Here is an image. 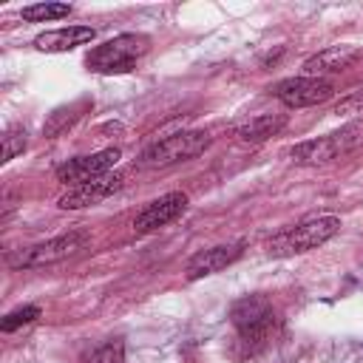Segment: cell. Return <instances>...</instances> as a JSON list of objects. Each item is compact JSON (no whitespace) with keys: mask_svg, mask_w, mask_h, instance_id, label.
<instances>
[{"mask_svg":"<svg viewBox=\"0 0 363 363\" xmlns=\"http://www.w3.org/2000/svg\"><path fill=\"white\" fill-rule=\"evenodd\" d=\"M37 318H40V306L28 303V306H20V309L9 312V315L3 318V323H0V329H3V332H14L17 326H23V323H31V320H37Z\"/></svg>","mask_w":363,"mask_h":363,"instance_id":"d6986e66","label":"cell"},{"mask_svg":"<svg viewBox=\"0 0 363 363\" xmlns=\"http://www.w3.org/2000/svg\"><path fill=\"white\" fill-rule=\"evenodd\" d=\"M125 176L122 173H105V176H96L91 182H82L77 187H71L65 196H60V207L62 210H82V207H91L108 196H113L119 187H122Z\"/></svg>","mask_w":363,"mask_h":363,"instance_id":"30bf717a","label":"cell"},{"mask_svg":"<svg viewBox=\"0 0 363 363\" xmlns=\"http://www.w3.org/2000/svg\"><path fill=\"white\" fill-rule=\"evenodd\" d=\"M91 108V102L88 99H82V102H74V105H68V108H57L51 116H48V122L43 125V133L45 136H57V133H62L74 119H79L82 116V111H88Z\"/></svg>","mask_w":363,"mask_h":363,"instance_id":"9a60e30c","label":"cell"},{"mask_svg":"<svg viewBox=\"0 0 363 363\" xmlns=\"http://www.w3.org/2000/svg\"><path fill=\"white\" fill-rule=\"evenodd\" d=\"M119 156H122L119 147H105V150H96V153H91V156H77V159L62 162V164L54 170V176H57V182L77 187V184L91 182V179H96V176H105V173L116 164Z\"/></svg>","mask_w":363,"mask_h":363,"instance_id":"ba28073f","label":"cell"},{"mask_svg":"<svg viewBox=\"0 0 363 363\" xmlns=\"http://www.w3.org/2000/svg\"><path fill=\"white\" fill-rule=\"evenodd\" d=\"M26 136H28V133H26L23 128H9V130L3 133V162H11L17 153L26 150V145H28Z\"/></svg>","mask_w":363,"mask_h":363,"instance_id":"ac0fdd59","label":"cell"},{"mask_svg":"<svg viewBox=\"0 0 363 363\" xmlns=\"http://www.w3.org/2000/svg\"><path fill=\"white\" fill-rule=\"evenodd\" d=\"M68 14H71L68 3H37V6L23 9V20H28V23H45V20H57V17H68Z\"/></svg>","mask_w":363,"mask_h":363,"instance_id":"e0dca14e","label":"cell"},{"mask_svg":"<svg viewBox=\"0 0 363 363\" xmlns=\"http://www.w3.org/2000/svg\"><path fill=\"white\" fill-rule=\"evenodd\" d=\"M88 241H91V235L85 230H74V233H65V235L31 244L26 250H17L14 255H9V267H14V269H34V267L57 264V261L79 255L88 247Z\"/></svg>","mask_w":363,"mask_h":363,"instance_id":"277c9868","label":"cell"},{"mask_svg":"<svg viewBox=\"0 0 363 363\" xmlns=\"http://www.w3.org/2000/svg\"><path fill=\"white\" fill-rule=\"evenodd\" d=\"M241 252H244V244H218V247L201 250V252H196V255L187 261L184 275H187V281H199V278H204V275H213V272L230 267L233 261L241 258Z\"/></svg>","mask_w":363,"mask_h":363,"instance_id":"8fae6325","label":"cell"},{"mask_svg":"<svg viewBox=\"0 0 363 363\" xmlns=\"http://www.w3.org/2000/svg\"><path fill=\"white\" fill-rule=\"evenodd\" d=\"M230 320L238 332V340L250 352H258L275 335V309L261 295H247V298L235 301L230 309Z\"/></svg>","mask_w":363,"mask_h":363,"instance_id":"7a4b0ae2","label":"cell"},{"mask_svg":"<svg viewBox=\"0 0 363 363\" xmlns=\"http://www.w3.org/2000/svg\"><path fill=\"white\" fill-rule=\"evenodd\" d=\"M184 207H187V196H184V193H179V190L164 193V196L153 199L150 204H145V207L136 213L133 230H136V233H153V230H159V227L176 221V218L184 213Z\"/></svg>","mask_w":363,"mask_h":363,"instance_id":"9c48e42d","label":"cell"},{"mask_svg":"<svg viewBox=\"0 0 363 363\" xmlns=\"http://www.w3.org/2000/svg\"><path fill=\"white\" fill-rule=\"evenodd\" d=\"M284 125H286L284 113H261V116H252L244 125H238L233 130V136L244 145H258V142H267L269 136H275Z\"/></svg>","mask_w":363,"mask_h":363,"instance_id":"5bb4252c","label":"cell"},{"mask_svg":"<svg viewBox=\"0 0 363 363\" xmlns=\"http://www.w3.org/2000/svg\"><path fill=\"white\" fill-rule=\"evenodd\" d=\"M96 37V31L91 26H65V28H51V31H43L34 37V48L37 51H48V54H57V51H71L82 43H91Z\"/></svg>","mask_w":363,"mask_h":363,"instance_id":"4fadbf2b","label":"cell"},{"mask_svg":"<svg viewBox=\"0 0 363 363\" xmlns=\"http://www.w3.org/2000/svg\"><path fill=\"white\" fill-rule=\"evenodd\" d=\"M207 147H210V133H204V130H179L173 136H164V139L153 142L139 156V164L142 167H170V164L196 159Z\"/></svg>","mask_w":363,"mask_h":363,"instance_id":"5b68a950","label":"cell"},{"mask_svg":"<svg viewBox=\"0 0 363 363\" xmlns=\"http://www.w3.org/2000/svg\"><path fill=\"white\" fill-rule=\"evenodd\" d=\"M272 94L286 108H309V105L326 102L335 94V85L329 79H318V77H286V79L275 82Z\"/></svg>","mask_w":363,"mask_h":363,"instance_id":"52a82bcc","label":"cell"},{"mask_svg":"<svg viewBox=\"0 0 363 363\" xmlns=\"http://www.w3.org/2000/svg\"><path fill=\"white\" fill-rule=\"evenodd\" d=\"M357 111H363V88H357L354 94L340 99L337 108H335V113H357Z\"/></svg>","mask_w":363,"mask_h":363,"instance_id":"ffe728a7","label":"cell"},{"mask_svg":"<svg viewBox=\"0 0 363 363\" xmlns=\"http://www.w3.org/2000/svg\"><path fill=\"white\" fill-rule=\"evenodd\" d=\"M360 133H363V130H360L357 125H349V128H343V130H335V133H326V136L306 139V142L295 145V147L289 150V156H292V162H298V164H323V162H332V159H337L340 153L352 150V147L357 145Z\"/></svg>","mask_w":363,"mask_h":363,"instance_id":"8992f818","label":"cell"},{"mask_svg":"<svg viewBox=\"0 0 363 363\" xmlns=\"http://www.w3.org/2000/svg\"><path fill=\"white\" fill-rule=\"evenodd\" d=\"M354 60H357V48L354 45H329V48L318 51L315 57H309L303 62V77L323 79V74H340V71H346Z\"/></svg>","mask_w":363,"mask_h":363,"instance_id":"7c38bea8","label":"cell"},{"mask_svg":"<svg viewBox=\"0 0 363 363\" xmlns=\"http://www.w3.org/2000/svg\"><path fill=\"white\" fill-rule=\"evenodd\" d=\"M147 51H150V37L128 31V34H116L105 40L102 45L91 48L85 57V65L94 74H128Z\"/></svg>","mask_w":363,"mask_h":363,"instance_id":"6da1fadb","label":"cell"},{"mask_svg":"<svg viewBox=\"0 0 363 363\" xmlns=\"http://www.w3.org/2000/svg\"><path fill=\"white\" fill-rule=\"evenodd\" d=\"M340 230V218L337 216H312L298 221L295 227L278 233L269 241V252L272 255H295V252H309L320 244H326L335 233Z\"/></svg>","mask_w":363,"mask_h":363,"instance_id":"3957f363","label":"cell"},{"mask_svg":"<svg viewBox=\"0 0 363 363\" xmlns=\"http://www.w3.org/2000/svg\"><path fill=\"white\" fill-rule=\"evenodd\" d=\"M79 363H125V343L119 337H111L94 349H88Z\"/></svg>","mask_w":363,"mask_h":363,"instance_id":"2e32d148","label":"cell"}]
</instances>
